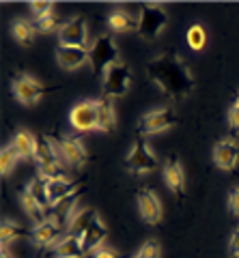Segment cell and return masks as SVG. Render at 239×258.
I'll return each mask as SVG.
<instances>
[{"label": "cell", "instance_id": "obj_21", "mask_svg": "<svg viewBox=\"0 0 239 258\" xmlns=\"http://www.w3.org/2000/svg\"><path fill=\"white\" fill-rule=\"evenodd\" d=\"M97 220V211L95 209H82V211H76V215L71 217V222H69V235L71 237H78V239H82L84 237V232L89 230V226Z\"/></svg>", "mask_w": 239, "mask_h": 258}, {"label": "cell", "instance_id": "obj_12", "mask_svg": "<svg viewBox=\"0 0 239 258\" xmlns=\"http://www.w3.org/2000/svg\"><path fill=\"white\" fill-rule=\"evenodd\" d=\"M138 209L145 222L151 226H157L162 222V203H159L157 194L151 189H140L138 191Z\"/></svg>", "mask_w": 239, "mask_h": 258}, {"label": "cell", "instance_id": "obj_26", "mask_svg": "<svg viewBox=\"0 0 239 258\" xmlns=\"http://www.w3.org/2000/svg\"><path fill=\"white\" fill-rule=\"evenodd\" d=\"M11 32H13V37L18 39L22 45H30L35 41V35H37L35 24H30L26 20H15L11 24Z\"/></svg>", "mask_w": 239, "mask_h": 258}, {"label": "cell", "instance_id": "obj_33", "mask_svg": "<svg viewBox=\"0 0 239 258\" xmlns=\"http://www.w3.org/2000/svg\"><path fill=\"white\" fill-rule=\"evenodd\" d=\"M30 11L35 13V18H41V15L52 13V3H43V0H35V3H30Z\"/></svg>", "mask_w": 239, "mask_h": 258}, {"label": "cell", "instance_id": "obj_29", "mask_svg": "<svg viewBox=\"0 0 239 258\" xmlns=\"http://www.w3.org/2000/svg\"><path fill=\"white\" fill-rule=\"evenodd\" d=\"M188 45L192 47L194 52H201L205 47V41H207V32L201 24H192V26L188 28Z\"/></svg>", "mask_w": 239, "mask_h": 258}, {"label": "cell", "instance_id": "obj_8", "mask_svg": "<svg viewBox=\"0 0 239 258\" xmlns=\"http://www.w3.org/2000/svg\"><path fill=\"white\" fill-rule=\"evenodd\" d=\"M174 123H177V112L172 108H157V110H151L149 114H145L138 120V134L147 138V136H153L172 127Z\"/></svg>", "mask_w": 239, "mask_h": 258}, {"label": "cell", "instance_id": "obj_40", "mask_svg": "<svg viewBox=\"0 0 239 258\" xmlns=\"http://www.w3.org/2000/svg\"><path fill=\"white\" fill-rule=\"evenodd\" d=\"M134 258H136V256H134Z\"/></svg>", "mask_w": 239, "mask_h": 258}, {"label": "cell", "instance_id": "obj_30", "mask_svg": "<svg viewBox=\"0 0 239 258\" xmlns=\"http://www.w3.org/2000/svg\"><path fill=\"white\" fill-rule=\"evenodd\" d=\"M18 159H20V155H18V151L13 149V144L3 147V153H0V170H3V174H9Z\"/></svg>", "mask_w": 239, "mask_h": 258}, {"label": "cell", "instance_id": "obj_32", "mask_svg": "<svg viewBox=\"0 0 239 258\" xmlns=\"http://www.w3.org/2000/svg\"><path fill=\"white\" fill-rule=\"evenodd\" d=\"M136 258H159V245L155 241H147V243L140 247Z\"/></svg>", "mask_w": 239, "mask_h": 258}, {"label": "cell", "instance_id": "obj_35", "mask_svg": "<svg viewBox=\"0 0 239 258\" xmlns=\"http://www.w3.org/2000/svg\"><path fill=\"white\" fill-rule=\"evenodd\" d=\"M228 211L233 215H239V187H233L228 194Z\"/></svg>", "mask_w": 239, "mask_h": 258}, {"label": "cell", "instance_id": "obj_19", "mask_svg": "<svg viewBox=\"0 0 239 258\" xmlns=\"http://www.w3.org/2000/svg\"><path fill=\"white\" fill-rule=\"evenodd\" d=\"M114 127H116V114L112 99H108V97L97 99V129L103 134H110L114 132Z\"/></svg>", "mask_w": 239, "mask_h": 258}, {"label": "cell", "instance_id": "obj_20", "mask_svg": "<svg viewBox=\"0 0 239 258\" xmlns=\"http://www.w3.org/2000/svg\"><path fill=\"white\" fill-rule=\"evenodd\" d=\"M37 140L39 138H35V136L30 132H26V129H18L15 136H13V140H11V144H13V149L18 151L20 159H28V157H35Z\"/></svg>", "mask_w": 239, "mask_h": 258}, {"label": "cell", "instance_id": "obj_4", "mask_svg": "<svg viewBox=\"0 0 239 258\" xmlns=\"http://www.w3.org/2000/svg\"><path fill=\"white\" fill-rule=\"evenodd\" d=\"M130 86H132V71L121 60L114 62L103 76V97H108V99L127 95Z\"/></svg>", "mask_w": 239, "mask_h": 258}, {"label": "cell", "instance_id": "obj_22", "mask_svg": "<svg viewBox=\"0 0 239 258\" xmlns=\"http://www.w3.org/2000/svg\"><path fill=\"white\" fill-rule=\"evenodd\" d=\"M56 258H82L84 256V247H82V239L78 237H63L58 243H56V249H54Z\"/></svg>", "mask_w": 239, "mask_h": 258}, {"label": "cell", "instance_id": "obj_23", "mask_svg": "<svg viewBox=\"0 0 239 258\" xmlns=\"http://www.w3.org/2000/svg\"><path fill=\"white\" fill-rule=\"evenodd\" d=\"M20 200H22V207H24V211H26V215L30 217V220L37 222V224H43L45 222V213L47 211L37 203L35 196L28 189H22L20 191Z\"/></svg>", "mask_w": 239, "mask_h": 258}, {"label": "cell", "instance_id": "obj_1", "mask_svg": "<svg viewBox=\"0 0 239 258\" xmlns=\"http://www.w3.org/2000/svg\"><path fill=\"white\" fill-rule=\"evenodd\" d=\"M147 74L172 101H181L194 91V76L188 62L174 52H164L147 62Z\"/></svg>", "mask_w": 239, "mask_h": 258}, {"label": "cell", "instance_id": "obj_16", "mask_svg": "<svg viewBox=\"0 0 239 258\" xmlns=\"http://www.w3.org/2000/svg\"><path fill=\"white\" fill-rule=\"evenodd\" d=\"M78 189H82V187H80V181H69V179H65V176H58V179L47 181V191H50L52 207L58 205L61 200L69 198L71 194H76Z\"/></svg>", "mask_w": 239, "mask_h": 258}, {"label": "cell", "instance_id": "obj_7", "mask_svg": "<svg viewBox=\"0 0 239 258\" xmlns=\"http://www.w3.org/2000/svg\"><path fill=\"white\" fill-rule=\"evenodd\" d=\"M11 88H13V95L18 97V101H22L24 106H33V103H37L43 95H47L52 91V88L39 84L37 80L33 76H28V74L15 76L13 82H11Z\"/></svg>", "mask_w": 239, "mask_h": 258}, {"label": "cell", "instance_id": "obj_10", "mask_svg": "<svg viewBox=\"0 0 239 258\" xmlns=\"http://www.w3.org/2000/svg\"><path fill=\"white\" fill-rule=\"evenodd\" d=\"M69 123L76 132H91L97 127V101H80L69 112Z\"/></svg>", "mask_w": 239, "mask_h": 258}, {"label": "cell", "instance_id": "obj_13", "mask_svg": "<svg viewBox=\"0 0 239 258\" xmlns=\"http://www.w3.org/2000/svg\"><path fill=\"white\" fill-rule=\"evenodd\" d=\"M56 142H58V147H61L69 166L80 168V166L86 164L89 155H86V149L82 147V142L78 138H74V136H63V138H56Z\"/></svg>", "mask_w": 239, "mask_h": 258}, {"label": "cell", "instance_id": "obj_34", "mask_svg": "<svg viewBox=\"0 0 239 258\" xmlns=\"http://www.w3.org/2000/svg\"><path fill=\"white\" fill-rule=\"evenodd\" d=\"M228 127L235 136L239 134V106H233L228 110Z\"/></svg>", "mask_w": 239, "mask_h": 258}, {"label": "cell", "instance_id": "obj_3", "mask_svg": "<svg viewBox=\"0 0 239 258\" xmlns=\"http://www.w3.org/2000/svg\"><path fill=\"white\" fill-rule=\"evenodd\" d=\"M89 62L95 71V76H106V71L112 67L114 62H118V50L116 43L112 41V37L99 35L89 47Z\"/></svg>", "mask_w": 239, "mask_h": 258}, {"label": "cell", "instance_id": "obj_36", "mask_svg": "<svg viewBox=\"0 0 239 258\" xmlns=\"http://www.w3.org/2000/svg\"><path fill=\"white\" fill-rule=\"evenodd\" d=\"M228 249H230V254H233V258H239V228L233 232V237H230Z\"/></svg>", "mask_w": 239, "mask_h": 258}, {"label": "cell", "instance_id": "obj_38", "mask_svg": "<svg viewBox=\"0 0 239 258\" xmlns=\"http://www.w3.org/2000/svg\"><path fill=\"white\" fill-rule=\"evenodd\" d=\"M0 258H9V254H7V247H3V254H0Z\"/></svg>", "mask_w": 239, "mask_h": 258}, {"label": "cell", "instance_id": "obj_31", "mask_svg": "<svg viewBox=\"0 0 239 258\" xmlns=\"http://www.w3.org/2000/svg\"><path fill=\"white\" fill-rule=\"evenodd\" d=\"M56 24H58V20L54 18V13H47V15H41V18L35 20V30L37 32H50V30L56 28Z\"/></svg>", "mask_w": 239, "mask_h": 258}, {"label": "cell", "instance_id": "obj_18", "mask_svg": "<svg viewBox=\"0 0 239 258\" xmlns=\"http://www.w3.org/2000/svg\"><path fill=\"white\" fill-rule=\"evenodd\" d=\"M108 237V228H106V224H103L99 217L95 220L91 226H89V230L84 232V237H82V247H84V254H89V252H95V249H99L101 243H103V239Z\"/></svg>", "mask_w": 239, "mask_h": 258}, {"label": "cell", "instance_id": "obj_11", "mask_svg": "<svg viewBox=\"0 0 239 258\" xmlns=\"http://www.w3.org/2000/svg\"><path fill=\"white\" fill-rule=\"evenodd\" d=\"M213 161H216V166L220 170L233 172L239 161V142L235 138L220 140L216 144V149H213Z\"/></svg>", "mask_w": 239, "mask_h": 258}, {"label": "cell", "instance_id": "obj_17", "mask_svg": "<svg viewBox=\"0 0 239 258\" xmlns=\"http://www.w3.org/2000/svg\"><path fill=\"white\" fill-rule=\"evenodd\" d=\"M61 230H63L61 224H56L54 220H45L43 224H37L33 228V235H30V239H33L37 245L43 247V245L54 243V241L61 237Z\"/></svg>", "mask_w": 239, "mask_h": 258}, {"label": "cell", "instance_id": "obj_9", "mask_svg": "<svg viewBox=\"0 0 239 258\" xmlns=\"http://www.w3.org/2000/svg\"><path fill=\"white\" fill-rule=\"evenodd\" d=\"M61 45H71V47H84L89 41V24L80 15V18H71L65 22L58 30Z\"/></svg>", "mask_w": 239, "mask_h": 258}, {"label": "cell", "instance_id": "obj_6", "mask_svg": "<svg viewBox=\"0 0 239 258\" xmlns=\"http://www.w3.org/2000/svg\"><path fill=\"white\" fill-rule=\"evenodd\" d=\"M125 168L132 174H145V172H153L157 168V157L153 155V151L147 147L145 136L138 134L136 136V147L132 149L130 157L125 161Z\"/></svg>", "mask_w": 239, "mask_h": 258}, {"label": "cell", "instance_id": "obj_27", "mask_svg": "<svg viewBox=\"0 0 239 258\" xmlns=\"http://www.w3.org/2000/svg\"><path fill=\"white\" fill-rule=\"evenodd\" d=\"M0 235H3V247H7V245H9V241L30 237V235H33V230L24 228V226L15 224V222L5 220V222H3V228H0Z\"/></svg>", "mask_w": 239, "mask_h": 258}, {"label": "cell", "instance_id": "obj_5", "mask_svg": "<svg viewBox=\"0 0 239 258\" xmlns=\"http://www.w3.org/2000/svg\"><path fill=\"white\" fill-rule=\"evenodd\" d=\"M168 15L159 5H142L138 18V35L142 39H155L164 30Z\"/></svg>", "mask_w": 239, "mask_h": 258}, {"label": "cell", "instance_id": "obj_25", "mask_svg": "<svg viewBox=\"0 0 239 258\" xmlns=\"http://www.w3.org/2000/svg\"><path fill=\"white\" fill-rule=\"evenodd\" d=\"M108 26L114 32H130V30L138 32V22H134L127 11H112L108 15Z\"/></svg>", "mask_w": 239, "mask_h": 258}, {"label": "cell", "instance_id": "obj_15", "mask_svg": "<svg viewBox=\"0 0 239 258\" xmlns=\"http://www.w3.org/2000/svg\"><path fill=\"white\" fill-rule=\"evenodd\" d=\"M164 181L179 198L186 194V174H183V166L177 157H170L168 164L164 166Z\"/></svg>", "mask_w": 239, "mask_h": 258}, {"label": "cell", "instance_id": "obj_2", "mask_svg": "<svg viewBox=\"0 0 239 258\" xmlns=\"http://www.w3.org/2000/svg\"><path fill=\"white\" fill-rule=\"evenodd\" d=\"M35 159L39 164V176H43L45 181H52V179H58V176H65L63 170H65L67 159L63 155V151L58 147L56 138H39L37 140V153H35Z\"/></svg>", "mask_w": 239, "mask_h": 258}, {"label": "cell", "instance_id": "obj_28", "mask_svg": "<svg viewBox=\"0 0 239 258\" xmlns=\"http://www.w3.org/2000/svg\"><path fill=\"white\" fill-rule=\"evenodd\" d=\"M28 191L33 194L35 200H37V203L45 209V211H47V209H52V203H50V191H47V181L43 179V176H37V179L30 181Z\"/></svg>", "mask_w": 239, "mask_h": 258}, {"label": "cell", "instance_id": "obj_37", "mask_svg": "<svg viewBox=\"0 0 239 258\" xmlns=\"http://www.w3.org/2000/svg\"><path fill=\"white\" fill-rule=\"evenodd\" d=\"M93 258H118V254L114 252L112 247H99V249H95Z\"/></svg>", "mask_w": 239, "mask_h": 258}, {"label": "cell", "instance_id": "obj_24", "mask_svg": "<svg viewBox=\"0 0 239 258\" xmlns=\"http://www.w3.org/2000/svg\"><path fill=\"white\" fill-rule=\"evenodd\" d=\"M82 191V189H78L76 194H71L69 198H65V200H61L58 205H54L52 209H50V213H52V220L56 222V224H65L67 220H69V215H76V198H78V194Z\"/></svg>", "mask_w": 239, "mask_h": 258}, {"label": "cell", "instance_id": "obj_14", "mask_svg": "<svg viewBox=\"0 0 239 258\" xmlns=\"http://www.w3.org/2000/svg\"><path fill=\"white\" fill-rule=\"evenodd\" d=\"M56 60L63 69L76 71L89 60V50L86 47H71V45H58L56 47Z\"/></svg>", "mask_w": 239, "mask_h": 258}, {"label": "cell", "instance_id": "obj_39", "mask_svg": "<svg viewBox=\"0 0 239 258\" xmlns=\"http://www.w3.org/2000/svg\"><path fill=\"white\" fill-rule=\"evenodd\" d=\"M235 106H239V95H237V101H235Z\"/></svg>", "mask_w": 239, "mask_h": 258}]
</instances>
